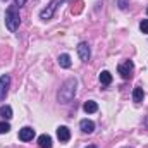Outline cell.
<instances>
[{"label": "cell", "mask_w": 148, "mask_h": 148, "mask_svg": "<svg viewBox=\"0 0 148 148\" xmlns=\"http://www.w3.org/2000/svg\"><path fill=\"white\" fill-rule=\"evenodd\" d=\"M0 117L5 119V121L12 119V109H10L9 105H2V107H0Z\"/></svg>", "instance_id": "cell-14"}, {"label": "cell", "mask_w": 148, "mask_h": 148, "mask_svg": "<svg viewBox=\"0 0 148 148\" xmlns=\"http://www.w3.org/2000/svg\"><path fill=\"white\" fill-rule=\"evenodd\" d=\"M57 138L62 141V143H67L71 140V131L67 126H59L57 127Z\"/></svg>", "instance_id": "cell-8"}, {"label": "cell", "mask_w": 148, "mask_h": 148, "mask_svg": "<svg viewBox=\"0 0 148 148\" xmlns=\"http://www.w3.org/2000/svg\"><path fill=\"white\" fill-rule=\"evenodd\" d=\"M86 148H97V147L95 145H90V147H86Z\"/></svg>", "instance_id": "cell-21"}, {"label": "cell", "mask_w": 148, "mask_h": 148, "mask_svg": "<svg viewBox=\"0 0 148 148\" xmlns=\"http://www.w3.org/2000/svg\"><path fill=\"white\" fill-rule=\"evenodd\" d=\"M59 3H62V0H52V2L40 12V19H43V21L52 19L53 14H55V10H57V7H59Z\"/></svg>", "instance_id": "cell-3"}, {"label": "cell", "mask_w": 148, "mask_h": 148, "mask_svg": "<svg viewBox=\"0 0 148 148\" xmlns=\"http://www.w3.org/2000/svg\"><path fill=\"white\" fill-rule=\"evenodd\" d=\"M83 109H84V112H86V114H95V112L98 110V105H97V102L88 100V102H84Z\"/></svg>", "instance_id": "cell-13"}, {"label": "cell", "mask_w": 148, "mask_h": 148, "mask_svg": "<svg viewBox=\"0 0 148 148\" xmlns=\"http://www.w3.org/2000/svg\"><path fill=\"white\" fill-rule=\"evenodd\" d=\"M10 131V124L9 122H0V134H5Z\"/></svg>", "instance_id": "cell-16"}, {"label": "cell", "mask_w": 148, "mask_h": 148, "mask_svg": "<svg viewBox=\"0 0 148 148\" xmlns=\"http://www.w3.org/2000/svg\"><path fill=\"white\" fill-rule=\"evenodd\" d=\"M77 55H79V59H81L83 62H88V60H90L91 50H90V45H88L86 41H81V43L77 45Z\"/></svg>", "instance_id": "cell-5"}, {"label": "cell", "mask_w": 148, "mask_h": 148, "mask_svg": "<svg viewBox=\"0 0 148 148\" xmlns=\"http://www.w3.org/2000/svg\"><path fill=\"white\" fill-rule=\"evenodd\" d=\"M79 127H81V131H83V133L91 134V133L95 131V122H93V121H90V119H83V121L79 122Z\"/></svg>", "instance_id": "cell-9"}, {"label": "cell", "mask_w": 148, "mask_h": 148, "mask_svg": "<svg viewBox=\"0 0 148 148\" xmlns=\"http://www.w3.org/2000/svg\"><path fill=\"white\" fill-rule=\"evenodd\" d=\"M133 69H134L133 60H124L122 64L117 66V73L122 76V79H129V77L133 76Z\"/></svg>", "instance_id": "cell-4"}, {"label": "cell", "mask_w": 148, "mask_h": 148, "mask_svg": "<svg viewBox=\"0 0 148 148\" xmlns=\"http://www.w3.org/2000/svg\"><path fill=\"white\" fill-rule=\"evenodd\" d=\"M140 29H141V33L148 35V19H143V21L140 23Z\"/></svg>", "instance_id": "cell-17"}, {"label": "cell", "mask_w": 148, "mask_h": 148, "mask_svg": "<svg viewBox=\"0 0 148 148\" xmlns=\"http://www.w3.org/2000/svg\"><path fill=\"white\" fill-rule=\"evenodd\" d=\"M100 83L105 84V86L110 84L112 83V74L109 73V71H102V73H100Z\"/></svg>", "instance_id": "cell-15"}, {"label": "cell", "mask_w": 148, "mask_h": 148, "mask_svg": "<svg viewBox=\"0 0 148 148\" xmlns=\"http://www.w3.org/2000/svg\"><path fill=\"white\" fill-rule=\"evenodd\" d=\"M143 98H145V91H143V88H134L133 90V102L134 103H141L143 102Z\"/></svg>", "instance_id": "cell-11"}, {"label": "cell", "mask_w": 148, "mask_h": 148, "mask_svg": "<svg viewBox=\"0 0 148 148\" xmlns=\"http://www.w3.org/2000/svg\"><path fill=\"white\" fill-rule=\"evenodd\" d=\"M38 145H40V148H52V138L48 134H40L38 136Z\"/></svg>", "instance_id": "cell-10"}, {"label": "cell", "mask_w": 148, "mask_h": 148, "mask_svg": "<svg viewBox=\"0 0 148 148\" xmlns=\"http://www.w3.org/2000/svg\"><path fill=\"white\" fill-rule=\"evenodd\" d=\"M26 2H28V0H16V7H17V9H21L23 5H26Z\"/></svg>", "instance_id": "cell-18"}, {"label": "cell", "mask_w": 148, "mask_h": 148, "mask_svg": "<svg viewBox=\"0 0 148 148\" xmlns=\"http://www.w3.org/2000/svg\"><path fill=\"white\" fill-rule=\"evenodd\" d=\"M126 3H127V0H119V7H121V9H126V7H127Z\"/></svg>", "instance_id": "cell-19"}, {"label": "cell", "mask_w": 148, "mask_h": 148, "mask_svg": "<svg viewBox=\"0 0 148 148\" xmlns=\"http://www.w3.org/2000/svg\"><path fill=\"white\" fill-rule=\"evenodd\" d=\"M62 2H66V0H62Z\"/></svg>", "instance_id": "cell-22"}, {"label": "cell", "mask_w": 148, "mask_h": 148, "mask_svg": "<svg viewBox=\"0 0 148 148\" xmlns=\"http://www.w3.org/2000/svg\"><path fill=\"white\" fill-rule=\"evenodd\" d=\"M147 12H148V9H147Z\"/></svg>", "instance_id": "cell-23"}, {"label": "cell", "mask_w": 148, "mask_h": 148, "mask_svg": "<svg viewBox=\"0 0 148 148\" xmlns=\"http://www.w3.org/2000/svg\"><path fill=\"white\" fill-rule=\"evenodd\" d=\"M145 126L148 127V117H145Z\"/></svg>", "instance_id": "cell-20"}, {"label": "cell", "mask_w": 148, "mask_h": 148, "mask_svg": "<svg viewBox=\"0 0 148 148\" xmlns=\"http://www.w3.org/2000/svg\"><path fill=\"white\" fill-rule=\"evenodd\" d=\"M76 88H77V81H76L74 77L66 79L64 84H62L60 90H59L57 100H59L60 103H69V102L74 98V95H76Z\"/></svg>", "instance_id": "cell-1"}, {"label": "cell", "mask_w": 148, "mask_h": 148, "mask_svg": "<svg viewBox=\"0 0 148 148\" xmlns=\"http://www.w3.org/2000/svg\"><path fill=\"white\" fill-rule=\"evenodd\" d=\"M19 24H21L19 9L16 7V3H14V5H9L7 10H5V26H7V29H9L10 33H16L17 28H19Z\"/></svg>", "instance_id": "cell-2"}, {"label": "cell", "mask_w": 148, "mask_h": 148, "mask_svg": "<svg viewBox=\"0 0 148 148\" xmlns=\"http://www.w3.org/2000/svg\"><path fill=\"white\" fill-rule=\"evenodd\" d=\"M33 138H35V129H33V127L26 126V127L19 129V140H21V141H31Z\"/></svg>", "instance_id": "cell-7"}, {"label": "cell", "mask_w": 148, "mask_h": 148, "mask_svg": "<svg viewBox=\"0 0 148 148\" xmlns=\"http://www.w3.org/2000/svg\"><path fill=\"white\" fill-rule=\"evenodd\" d=\"M59 66L64 67V69H69L71 67V57L67 53H60L59 55Z\"/></svg>", "instance_id": "cell-12"}, {"label": "cell", "mask_w": 148, "mask_h": 148, "mask_svg": "<svg viewBox=\"0 0 148 148\" xmlns=\"http://www.w3.org/2000/svg\"><path fill=\"white\" fill-rule=\"evenodd\" d=\"M9 86H10V76L9 74L0 76V100H5L9 93Z\"/></svg>", "instance_id": "cell-6"}]
</instances>
